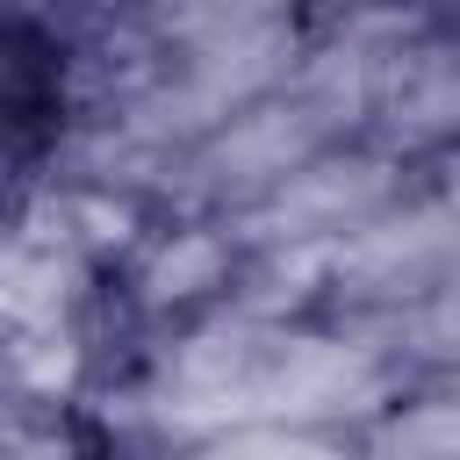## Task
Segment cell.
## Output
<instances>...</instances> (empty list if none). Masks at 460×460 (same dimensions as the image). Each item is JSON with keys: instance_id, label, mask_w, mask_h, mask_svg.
Masks as SVG:
<instances>
[{"instance_id": "6da1fadb", "label": "cell", "mask_w": 460, "mask_h": 460, "mask_svg": "<svg viewBox=\"0 0 460 460\" xmlns=\"http://www.w3.org/2000/svg\"><path fill=\"white\" fill-rule=\"evenodd\" d=\"M367 144L402 158L410 172H438L460 158V14L424 22L381 72V101L367 122Z\"/></svg>"}, {"instance_id": "7a4b0ae2", "label": "cell", "mask_w": 460, "mask_h": 460, "mask_svg": "<svg viewBox=\"0 0 460 460\" xmlns=\"http://www.w3.org/2000/svg\"><path fill=\"white\" fill-rule=\"evenodd\" d=\"M359 460H460V374L410 381L359 431Z\"/></svg>"}, {"instance_id": "3957f363", "label": "cell", "mask_w": 460, "mask_h": 460, "mask_svg": "<svg viewBox=\"0 0 460 460\" xmlns=\"http://www.w3.org/2000/svg\"><path fill=\"white\" fill-rule=\"evenodd\" d=\"M180 460H359V438L338 431H295V424H237L216 438H194Z\"/></svg>"}, {"instance_id": "277c9868", "label": "cell", "mask_w": 460, "mask_h": 460, "mask_svg": "<svg viewBox=\"0 0 460 460\" xmlns=\"http://www.w3.org/2000/svg\"><path fill=\"white\" fill-rule=\"evenodd\" d=\"M410 7H424V14H460V0H410Z\"/></svg>"}]
</instances>
